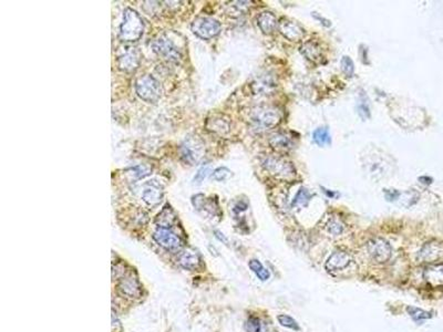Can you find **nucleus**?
<instances>
[{"instance_id":"obj_1","label":"nucleus","mask_w":443,"mask_h":332,"mask_svg":"<svg viewBox=\"0 0 443 332\" xmlns=\"http://www.w3.org/2000/svg\"><path fill=\"white\" fill-rule=\"evenodd\" d=\"M248 119L249 124L255 131L262 132L277 126L283 119V113L277 107L260 105L251 111Z\"/></svg>"},{"instance_id":"obj_20","label":"nucleus","mask_w":443,"mask_h":332,"mask_svg":"<svg viewBox=\"0 0 443 332\" xmlns=\"http://www.w3.org/2000/svg\"><path fill=\"white\" fill-rule=\"evenodd\" d=\"M257 24L264 34H272L277 27V18L273 13L264 12L257 17Z\"/></svg>"},{"instance_id":"obj_32","label":"nucleus","mask_w":443,"mask_h":332,"mask_svg":"<svg viewBox=\"0 0 443 332\" xmlns=\"http://www.w3.org/2000/svg\"><path fill=\"white\" fill-rule=\"evenodd\" d=\"M327 229L332 235H340L343 229H345V225H343L340 220L333 218L328 221Z\"/></svg>"},{"instance_id":"obj_7","label":"nucleus","mask_w":443,"mask_h":332,"mask_svg":"<svg viewBox=\"0 0 443 332\" xmlns=\"http://www.w3.org/2000/svg\"><path fill=\"white\" fill-rule=\"evenodd\" d=\"M204 144L199 138H187L181 145V157L185 163L194 165L202 159Z\"/></svg>"},{"instance_id":"obj_37","label":"nucleus","mask_w":443,"mask_h":332,"mask_svg":"<svg viewBox=\"0 0 443 332\" xmlns=\"http://www.w3.org/2000/svg\"><path fill=\"white\" fill-rule=\"evenodd\" d=\"M247 207H248V204L241 201V202L236 204V206H235V208H234V210H235L236 213H238V212H242V210H245Z\"/></svg>"},{"instance_id":"obj_22","label":"nucleus","mask_w":443,"mask_h":332,"mask_svg":"<svg viewBox=\"0 0 443 332\" xmlns=\"http://www.w3.org/2000/svg\"><path fill=\"white\" fill-rule=\"evenodd\" d=\"M179 261L181 263L182 267H184L185 269H195V268L199 266L200 263V258L197 252L192 250V249H187L185 251H183L181 254Z\"/></svg>"},{"instance_id":"obj_12","label":"nucleus","mask_w":443,"mask_h":332,"mask_svg":"<svg viewBox=\"0 0 443 332\" xmlns=\"http://www.w3.org/2000/svg\"><path fill=\"white\" fill-rule=\"evenodd\" d=\"M277 89V81L274 76L264 75L258 77L252 84V90L256 96H269Z\"/></svg>"},{"instance_id":"obj_16","label":"nucleus","mask_w":443,"mask_h":332,"mask_svg":"<svg viewBox=\"0 0 443 332\" xmlns=\"http://www.w3.org/2000/svg\"><path fill=\"white\" fill-rule=\"evenodd\" d=\"M140 54L138 51H130L118 59V67L120 70L132 72L137 70L140 66Z\"/></svg>"},{"instance_id":"obj_30","label":"nucleus","mask_w":443,"mask_h":332,"mask_svg":"<svg viewBox=\"0 0 443 332\" xmlns=\"http://www.w3.org/2000/svg\"><path fill=\"white\" fill-rule=\"evenodd\" d=\"M277 320H278V322L281 325L286 326V328L297 330V331L300 329L298 323H297V321L295 319L291 318V317H289V315H287V314H278L277 315Z\"/></svg>"},{"instance_id":"obj_29","label":"nucleus","mask_w":443,"mask_h":332,"mask_svg":"<svg viewBox=\"0 0 443 332\" xmlns=\"http://www.w3.org/2000/svg\"><path fill=\"white\" fill-rule=\"evenodd\" d=\"M128 172H129L130 175L132 176L133 180H140V178H143L145 176L150 175L151 170L145 165H138V166L130 168Z\"/></svg>"},{"instance_id":"obj_10","label":"nucleus","mask_w":443,"mask_h":332,"mask_svg":"<svg viewBox=\"0 0 443 332\" xmlns=\"http://www.w3.org/2000/svg\"><path fill=\"white\" fill-rule=\"evenodd\" d=\"M443 257V244L440 241L432 240L426 242L419 250V262H433Z\"/></svg>"},{"instance_id":"obj_34","label":"nucleus","mask_w":443,"mask_h":332,"mask_svg":"<svg viewBox=\"0 0 443 332\" xmlns=\"http://www.w3.org/2000/svg\"><path fill=\"white\" fill-rule=\"evenodd\" d=\"M211 173V165L208 164H204L203 165L197 173L195 174L194 178H193V183L194 184H201L205 178L208 176V174Z\"/></svg>"},{"instance_id":"obj_33","label":"nucleus","mask_w":443,"mask_h":332,"mask_svg":"<svg viewBox=\"0 0 443 332\" xmlns=\"http://www.w3.org/2000/svg\"><path fill=\"white\" fill-rule=\"evenodd\" d=\"M340 66H341L342 72L345 73L347 77H352L353 71H354V66H353V62H352V60L350 59V58L347 57V56L342 57L341 62H340Z\"/></svg>"},{"instance_id":"obj_24","label":"nucleus","mask_w":443,"mask_h":332,"mask_svg":"<svg viewBox=\"0 0 443 332\" xmlns=\"http://www.w3.org/2000/svg\"><path fill=\"white\" fill-rule=\"evenodd\" d=\"M406 312H408L410 317L418 323H421L423 320L430 319L432 317L431 312L424 311V310L419 309L416 307H412V305H408V307H406Z\"/></svg>"},{"instance_id":"obj_40","label":"nucleus","mask_w":443,"mask_h":332,"mask_svg":"<svg viewBox=\"0 0 443 332\" xmlns=\"http://www.w3.org/2000/svg\"><path fill=\"white\" fill-rule=\"evenodd\" d=\"M260 332H276V331H275V330H267V329H266V330L260 331Z\"/></svg>"},{"instance_id":"obj_8","label":"nucleus","mask_w":443,"mask_h":332,"mask_svg":"<svg viewBox=\"0 0 443 332\" xmlns=\"http://www.w3.org/2000/svg\"><path fill=\"white\" fill-rule=\"evenodd\" d=\"M367 249L369 255L374 261L382 263L389 260L391 257V246L383 238H373L368 241Z\"/></svg>"},{"instance_id":"obj_28","label":"nucleus","mask_w":443,"mask_h":332,"mask_svg":"<svg viewBox=\"0 0 443 332\" xmlns=\"http://www.w3.org/2000/svg\"><path fill=\"white\" fill-rule=\"evenodd\" d=\"M367 97L364 94H360V99H359V103L357 105V111L359 117L362 120H367L370 118V108L368 100H366Z\"/></svg>"},{"instance_id":"obj_18","label":"nucleus","mask_w":443,"mask_h":332,"mask_svg":"<svg viewBox=\"0 0 443 332\" xmlns=\"http://www.w3.org/2000/svg\"><path fill=\"white\" fill-rule=\"evenodd\" d=\"M423 277L425 281L431 284L432 287L443 286V263L426 267L423 272Z\"/></svg>"},{"instance_id":"obj_11","label":"nucleus","mask_w":443,"mask_h":332,"mask_svg":"<svg viewBox=\"0 0 443 332\" xmlns=\"http://www.w3.org/2000/svg\"><path fill=\"white\" fill-rule=\"evenodd\" d=\"M279 33L283 35L286 39L290 41H299L304 38L305 30L296 21L283 19L278 24Z\"/></svg>"},{"instance_id":"obj_31","label":"nucleus","mask_w":443,"mask_h":332,"mask_svg":"<svg viewBox=\"0 0 443 332\" xmlns=\"http://www.w3.org/2000/svg\"><path fill=\"white\" fill-rule=\"evenodd\" d=\"M231 176H232V172L229 171L227 167H218L212 174L213 180L217 182L226 181L228 178H231Z\"/></svg>"},{"instance_id":"obj_3","label":"nucleus","mask_w":443,"mask_h":332,"mask_svg":"<svg viewBox=\"0 0 443 332\" xmlns=\"http://www.w3.org/2000/svg\"><path fill=\"white\" fill-rule=\"evenodd\" d=\"M263 166L276 178L285 181L293 180L296 170L290 162L281 156H268L263 161Z\"/></svg>"},{"instance_id":"obj_26","label":"nucleus","mask_w":443,"mask_h":332,"mask_svg":"<svg viewBox=\"0 0 443 332\" xmlns=\"http://www.w3.org/2000/svg\"><path fill=\"white\" fill-rule=\"evenodd\" d=\"M162 213L165 215V217H163L162 215L159 214V216H158V221H160L159 227L169 228L170 226L172 225V223H173V221L175 220V215L173 213V210H172L169 206L164 207Z\"/></svg>"},{"instance_id":"obj_14","label":"nucleus","mask_w":443,"mask_h":332,"mask_svg":"<svg viewBox=\"0 0 443 332\" xmlns=\"http://www.w3.org/2000/svg\"><path fill=\"white\" fill-rule=\"evenodd\" d=\"M119 290L129 298H139L142 292L138 279L132 275H128L120 280Z\"/></svg>"},{"instance_id":"obj_9","label":"nucleus","mask_w":443,"mask_h":332,"mask_svg":"<svg viewBox=\"0 0 443 332\" xmlns=\"http://www.w3.org/2000/svg\"><path fill=\"white\" fill-rule=\"evenodd\" d=\"M153 238L160 246L169 250L179 249L182 246V240L180 237L174 234L170 228L158 227L153 235Z\"/></svg>"},{"instance_id":"obj_6","label":"nucleus","mask_w":443,"mask_h":332,"mask_svg":"<svg viewBox=\"0 0 443 332\" xmlns=\"http://www.w3.org/2000/svg\"><path fill=\"white\" fill-rule=\"evenodd\" d=\"M152 47L154 52H156V55L160 56L162 59L166 61L177 63L182 59V55L180 50L176 48V46L166 36L159 37V38L153 42Z\"/></svg>"},{"instance_id":"obj_39","label":"nucleus","mask_w":443,"mask_h":332,"mask_svg":"<svg viewBox=\"0 0 443 332\" xmlns=\"http://www.w3.org/2000/svg\"><path fill=\"white\" fill-rule=\"evenodd\" d=\"M314 16H315V18H317V19H319L320 21H325V24H326V27H329L330 26V21L329 20H326V19H324L322 17H320V16H318L316 13H314Z\"/></svg>"},{"instance_id":"obj_15","label":"nucleus","mask_w":443,"mask_h":332,"mask_svg":"<svg viewBox=\"0 0 443 332\" xmlns=\"http://www.w3.org/2000/svg\"><path fill=\"white\" fill-rule=\"evenodd\" d=\"M351 261V257L345 251H335L326 261V269L328 271H337L346 268Z\"/></svg>"},{"instance_id":"obj_25","label":"nucleus","mask_w":443,"mask_h":332,"mask_svg":"<svg viewBox=\"0 0 443 332\" xmlns=\"http://www.w3.org/2000/svg\"><path fill=\"white\" fill-rule=\"evenodd\" d=\"M248 266H249V268H251V270L253 272L256 273V276L262 281H266V280H267V279H269V276H270L269 275V271L267 269H265V268L262 265V262H260L259 260L253 259V260L249 261Z\"/></svg>"},{"instance_id":"obj_27","label":"nucleus","mask_w":443,"mask_h":332,"mask_svg":"<svg viewBox=\"0 0 443 332\" xmlns=\"http://www.w3.org/2000/svg\"><path fill=\"white\" fill-rule=\"evenodd\" d=\"M311 195L309 194L308 189L301 187L299 189V192L296 194V196L294 198L293 203H291V206H306L308 202L310 201Z\"/></svg>"},{"instance_id":"obj_19","label":"nucleus","mask_w":443,"mask_h":332,"mask_svg":"<svg viewBox=\"0 0 443 332\" xmlns=\"http://www.w3.org/2000/svg\"><path fill=\"white\" fill-rule=\"evenodd\" d=\"M206 125L208 130L221 135L228 133L231 130V121L224 115H216L212 119H208Z\"/></svg>"},{"instance_id":"obj_36","label":"nucleus","mask_w":443,"mask_h":332,"mask_svg":"<svg viewBox=\"0 0 443 332\" xmlns=\"http://www.w3.org/2000/svg\"><path fill=\"white\" fill-rule=\"evenodd\" d=\"M384 194H385V198L390 202L395 201V199L400 196V193L398 191H394V189H392V191H390V189H384Z\"/></svg>"},{"instance_id":"obj_17","label":"nucleus","mask_w":443,"mask_h":332,"mask_svg":"<svg viewBox=\"0 0 443 332\" xmlns=\"http://www.w3.org/2000/svg\"><path fill=\"white\" fill-rule=\"evenodd\" d=\"M269 144L277 152H288L293 149V140L284 132H277L269 139Z\"/></svg>"},{"instance_id":"obj_23","label":"nucleus","mask_w":443,"mask_h":332,"mask_svg":"<svg viewBox=\"0 0 443 332\" xmlns=\"http://www.w3.org/2000/svg\"><path fill=\"white\" fill-rule=\"evenodd\" d=\"M312 140H314L315 143L319 146L329 145L331 143V136L327 128L316 129L314 131V133H312Z\"/></svg>"},{"instance_id":"obj_13","label":"nucleus","mask_w":443,"mask_h":332,"mask_svg":"<svg viewBox=\"0 0 443 332\" xmlns=\"http://www.w3.org/2000/svg\"><path fill=\"white\" fill-rule=\"evenodd\" d=\"M163 197V187L159 183L152 181L145 185L142 192V199L150 207L159 205Z\"/></svg>"},{"instance_id":"obj_4","label":"nucleus","mask_w":443,"mask_h":332,"mask_svg":"<svg viewBox=\"0 0 443 332\" xmlns=\"http://www.w3.org/2000/svg\"><path fill=\"white\" fill-rule=\"evenodd\" d=\"M135 90L140 99L148 103H156L162 96V88L159 81L149 75L138 79L135 83Z\"/></svg>"},{"instance_id":"obj_35","label":"nucleus","mask_w":443,"mask_h":332,"mask_svg":"<svg viewBox=\"0 0 443 332\" xmlns=\"http://www.w3.org/2000/svg\"><path fill=\"white\" fill-rule=\"evenodd\" d=\"M246 331L247 332H260L262 326H260V321L257 318H249L246 322Z\"/></svg>"},{"instance_id":"obj_21","label":"nucleus","mask_w":443,"mask_h":332,"mask_svg":"<svg viewBox=\"0 0 443 332\" xmlns=\"http://www.w3.org/2000/svg\"><path fill=\"white\" fill-rule=\"evenodd\" d=\"M301 54H303L307 59L311 62H319L321 60V48L320 46L317 44L315 41H307L305 44L301 46Z\"/></svg>"},{"instance_id":"obj_5","label":"nucleus","mask_w":443,"mask_h":332,"mask_svg":"<svg viewBox=\"0 0 443 332\" xmlns=\"http://www.w3.org/2000/svg\"><path fill=\"white\" fill-rule=\"evenodd\" d=\"M193 34L201 39L210 40L215 38L221 33V24L210 17L196 18L191 26Z\"/></svg>"},{"instance_id":"obj_38","label":"nucleus","mask_w":443,"mask_h":332,"mask_svg":"<svg viewBox=\"0 0 443 332\" xmlns=\"http://www.w3.org/2000/svg\"><path fill=\"white\" fill-rule=\"evenodd\" d=\"M215 236L217 237V238H218V239H220V240H222V241H224V242H225V244H227V239H226V237H225V236H224V235H223V234L221 233V231H217V230H216V231H215Z\"/></svg>"},{"instance_id":"obj_2","label":"nucleus","mask_w":443,"mask_h":332,"mask_svg":"<svg viewBox=\"0 0 443 332\" xmlns=\"http://www.w3.org/2000/svg\"><path fill=\"white\" fill-rule=\"evenodd\" d=\"M144 23L141 16L131 8L123 13V21L120 27V38L122 41H138L143 35Z\"/></svg>"}]
</instances>
